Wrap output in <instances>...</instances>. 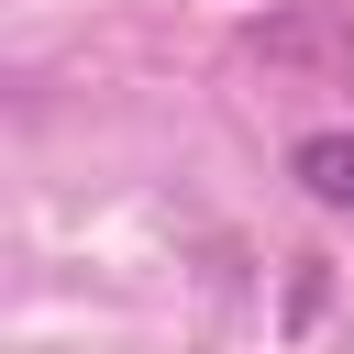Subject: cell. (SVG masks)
<instances>
[{"label": "cell", "instance_id": "6da1fadb", "mask_svg": "<svg viewBox=\"0 0 354 354\" xmlns=\"http://www.w3.org/2000/svg\"><path fill=\"white\" fill-rule=\"evenodd\" d=\"M288 177H299L321 210H354V133H299V144H288Z\"/></svg>", "mask_w": 354, "mask_h": 354}]
</instances>
